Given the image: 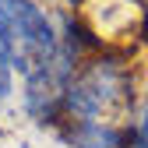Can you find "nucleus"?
I'll list each match as a JSON object with an SVG mask.
<instances>
[{"instance_id": "obj_2", "label": "nucleus", "mask_w": 148, "mask_h": 148, "mask_svg": "<svg viewBox=\"0 0 148 148\" xmlns=\"http://www.w3.org/2000/svg\"><path fill=\"white\" fill-rule=\"evenodd\" d=\"M57 134L67 148H127V123L116 120H71Z\"/></svg>"}, {"instance_id": "obj_1", "label": "nucleus", "mask_w": 148, "mask_h": 148, "mask_svg": "<svg viewBox=\"0 0 148 148\" xmlns=\"http://www.w3.org/2000/svg\"><path fill=\"white\" fill-rule=\"evenodd\" d=\"M138 71L123 49H92L64 88V123L71 120H116L127 123L138 102Z\"/></svg>"}, {"instance_id": "obj_3", "label": "nucleus", "mask_w": 148, "mask_h": 148, "mask_svg": "<svg viewBox=\"0 0 148 148\" xmlns=\"http://www.w3.org/2000/svg\"><path fill=\"white\" fill-rule=\"evenodd\" d=\"M127 148H148V85L138 92V102L127 116Z\"/></svg>"}]
</instances>
